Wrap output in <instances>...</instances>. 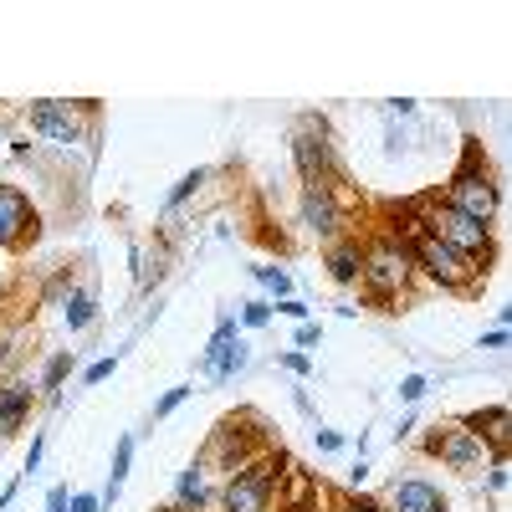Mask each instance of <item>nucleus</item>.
Here are the masks:
<instances>
[{"instance_id":"obj_24","label":"nucleus","mask_w":512,"mask_h":512,"mask_svg":"<svg viewBox=\"0 0 512 512\" xmlns=\"http://www.w3.org/2000/svg\"><path fill=\"white\" fill-rule=\"evenodd\" d=\"M185 400H190V384H180V390H169V395H164V400L154 405V420H164V415H175V410H180Z\"/></svg>"},{"instance_id":"obj_6","label":"nucleus","mask_w":512,"mask_h":512,"mask_svg":"<svg viewBox=\"0 0 512 512\" xmlns=\"http://www.w3.org/2000/svg\"><path fill=\"white\" fill-rule=\"evenodd\" d=\"M292 164H297V175H303V185H328V190L344 185V164H338L333 134L313 113L292 128Z\"/></svg>"},{"instance_id":"obj_2","label":"nucleus","mask_w":512,"mask_h":512,"mask_svg":"<svg viewBox=\"0 0 512 512\" xmlns=\"http://www.w3.org/2000/svg\"><path fill=\"white\" fill-rule=\"evenodd\" d=\"M364 251V267H359V282L369 287V297L384 308V313H395V303L410 292L415 282V262H410V251L400 236H374L359 246Z\"/></svg>"},{"instance_id":"obj_16","label":"nucleus","mask_w":512,"mask_h":512,"mask_svg":"<svg viewBox=\"0 0 512 512\" xmlns=\"http://www.w3.org/2000/svg\"><path fill=\"white\" fill-rule=\"evenodd\" d=\"M359 267H364L359 236H338V241H328V277H333L338 287H354V282H359Z\"/></svg>"},{"instance_id":"obj_9","label":"nucleus","mask_w":512,"mask_h":512,"mask_svg":"<svg viewBox=\"0 0 512 512\" xmlns=\"http://www.w3.org/2000/svg\"><path fill=\"white\" fill-rule=\"evenodd\" d=\"M256 415H226L221 425H216V436L205 441V451H200V466H221V472H236V466H246L251 461V436H246V425H251Z\"/></svg>"},{"instance_id":"obj_22","label":"nucleus","mask_w":512,"mask_h":512,"mask_svg":"<svg viewBox=\"0 0 512 512\" xmlns=\"http://www.w3.org/2000/svg\"><path fill=\"white\" fill-rule=\"evenodd\" d=\"M200 185H205V169H195V175H185V180H180L175 190H169V210H175V205H185V200H190V195H195Z\"/></svg>"},{"instance_id":"obj_23","label":"nucleus","mask_w":512,"mask_h":512,"mask_svg":"<svg viewBox=\"0 0 512 512\" xmlns=\"http://www.w3.org/2000/svg\"><path fill=\"white\" fill-rule=\"evenodd\" d=\"M256 282H267L277 297H287V292H292V277H287L282 267H256Z\"/></svg>"},{"instance_id":"obj_26","label":"nucleus","mask_w":512,"mask_h":512,"mask_svg":"<svg viewBox=\"0 0 512 512\" xmlns=\"http://www.w3.org/2000/svg\"><path fill=\"white\" fill-rule=\"evenodd\" d=\"M420 395H425V374H410V379L400 384V400H410V405H415Z\"/></svg>"},{"instance_id":"obj_8","label":"nucleus","mask_w":512,"mask_h":512,"mask_svg":"<svg viewBox=\"0 0 512 512\" xmlns=\"http://www.w3.org/2000/svg\"><path fill=\"white\" fill-rule=\"evenodd\" d=\"M41 231V216L21 185L0 180V251H26Z\"/></svg>"},{"instance_id":"obj_25","label":"nucleus","mask_w":512,"mask_h":512,"mask_svg":"<svg viewBox=\"0 0 512 512\" xmlns=\"http://www.w3.org/2000/svg\"><path fill=\"white\" fill-rule=\"evenodd\" d=\"M241 323H246V328H267V323H272V303H246V308H241Z\"/></svg>"},{"instance_id":"obj_13","label":"nucleus","mask_w":512,"mask_h":512,"mask_svg":"<svg viewBox=\"0 0 512 512\" xmlns=\"http://www.w3.org/2000/svg\"><path fill=\"white\" fill-rule=\"evenodd\" d=\"M384 512H451L446 492L436 482H425V477H405L390 487V507Z\"/></svg>"},{"instance_id":"obj_10","label":"nucleus","mask_w":512,"mask_h":512,"mask_svg":"<svg viewBox=\"0 0 512 512\" xmlns=\"http://www.w3.org/2000/svg\"><path fill=\"white\" fill-rule=\"evenodd\" d=\"M297 210H303V226L323 241H338V236H349V216H344V205H338V190L328 185H303V200H297Z\"/></svg>"},{"instance_id":"obj_18","label":"nucleus","mask_w":512,"mask_h":512,"mask_svg":"<svg viewBox=\"0 0 512 512\" xmlns=\"http://www.w3.org/2000/svg\"><path fill=\"white\" fill-rule=\"evenodd\" d=\"M231 344H236V318H221L216 333H210V344H205V354H200V369H205V374H216V364L226 359Z\"/></svg>"},{"instance_id":"obj_5","label":"nucleus","mask_w":512,"mask_h":512,"mask_svg":"<svg viewBox=\"0 0 512 512\" xmlns=\"http://www.w3.org/2000/svg\"><path fill=\"white\" fill-rule=\"evenodd\" d=\"M282 466H287L282 451H262V456H251L246 466H236V472L226 477V487H221V507L226 512H272Z\"/></svg>"},{"instance_id":"obj_15","label":"nucleus","mask_w":512,"mask_h":512,"mask_svg":"<svg viewBox=\"0 0 512 512\" xmlns=\"http://www.w3.org/2000/svg\"><path fill=\"white\" fill-rule=\"evenodd\" d=\"M461 425L492 451V461L507 456V405H482V410H472V415H461Z\"/></svg>"},{"instance_id":"obj_32","label":"nucleus","mask_w":512,"mask_h":512,"mask_svg":"<svg viewBox=\"0 0 512 512\" xmlns=\"http://www.w3.org/2000/svg\"><path fill=\"white\" fill-rule=\"evenodd\" d=\"M108 374H113V359H98V364L88 369V384H103Z\"/></svg>"},{"instance_id":"obj_20","label":"nucleus","mask_w":512,"mask_h":512,"mask_svg":"<svg viewBox=\"0 0 512 512\" xmlns=\"http://www.w3.org/2000/svg\"><path fill=\"white\" fill-rule=\"evenodd\" d=\"M128 461H134V436H123V441H118V451H113V472H108V492H103V502H113V497L123 492Z\"/></svg>"},{"instance_id":"obj_30","label":"nucleus","mask_w":512,"mask_h":512,"mask_svg":"<svg viewBox=\"0 0 512 512\" xmlns=\"http://www.w3.org/2000/svg\"><path fill=\"white\" fill-rule=\"evenodd\" d=\"M277 313H287V318H308V308L297 303V297H282V303H277Z\"/></svg>"},{"instance_id":"obj_4","label":"nucleus","mask_w":512,"mask_h":512,"mask_svg":"<svg viewBox=\"0 0 512 512\" xmlns=\"http://www.w3.org/2000/svg\"><path fill=\"white\" fill-rule=\"evenodd\" d=\"M441 205H451V210H461V216H472V221L492 226L497 205H502V190H497V175L487 169V159H482L477 139L466 144V159H461V169L451 175V185H446V200H441Z\"/></svg>"},{"instance_id":"obj_31","label":"nucleus","mask_w":512,"mask_h":512,"mask_svg":"<svg viewBox=\"0 0 512 512\" xmlns=\"http://www.w3.org/2000/svg\"><path fill=\"white\" fill-rule=\"evenodd\" d=\"M502 344H507V323L492 328V333H482V349H502Z\"/></svg>"},{"instance_id":"obj_3","label":"nucleus","mask_w":512,"mask_h":512,"mask_svg":"<svg viewBox=\"0 0 512 512\" xmlns=\"http://www.w3.org/2000/svg\"><path fill=\"white\" fill-rule=\"evenodd\" d=\"M420 226L431 231L441 246H451L461 262H472L482 277L492 272V262H497V241H492V226H482V221H472V216H461V210H451V205H420Z\"/></svg>"},{"instance_id":"obj_11","label":"nucleus","mask_w":512,"mask_h":512,"mask_svg":"<svg viewBox=\"0 0 512 512\" xmlns=\"http://www.w3.org/2000/svg\"><path fill=\"white\" fill-rule=\"evenodd\" d=\"M26 118H31V134H41V139H52V144H82V113L72 103H57V98L31 103Z\"/></svg>"},{"instance_id":"obj_7","label":"nucleus","mask_w":512,"mask_h":512,"mask_svg":"<svg viewBox=\"0 0 512 512\" xmlns=\"http://www.w3.org/2000/svg\"><path fill=\"white\" fill-rule=\"evenodd\" d=\"M425 456H436V461H446L451 472H461V477H477L482 466L492 461V451L466 431L461 420H441V425H431L425 431Z\"/></svg>"},{"instance_id":"obj_12","label":"nucleus","mask_w":512,"mask_h":512,"mask_svg":"<svg viewBox=\"0 0 512 512\" xmlns=\"http://www.w3.org/2000/svg\"><path fill=\"white\" fill-rule=\"evenodd\" d=\"M318 502H323L318 477L287 461V472H282V482H277V512H318Z\"/></svg>"},{"instance_id":"obj_17","label":"nucleus","mask_w":512,"mask_h":512,"mask_svg":"<svg viewBox=\"0 0 512 512\" xmlns=\"http://www.w3.org/2000/svg\"><path fill=\"white\" fill-rule=\"evenodd\" d=\"M205 507H210V466L190 461L175 487V512H205Z\"/></svg>"},{"instance_id":"obj_19","label":"nucleus","mask_w":512,"mask_h":512,"mask_svg":"<svg viewBox=\"0 0 512 512\" xmlns=\"http://www.w3.org/2000/svg\"><path fill=\"white\" fill-rule=\"evenodd\" d=\"M62 308H67V328L82 333V328L93 323V308H98V303H93V292L82 287V292H67V303H62Z\"/></svg>"},{"instance_id":"obj_33","label":"nucleus","mask_w":512,"mask_h":512,"mask_svg":"<svg viewBox=\"0 0 512 512\" xmlns=\"http://www.w3.org/2000/svg\"><path fill=\"white\" fill-rule=\"evenodd\" d=\"M47 512H67V487H52L47 492Z\"/></svg>"},{"instance_id":"obj_27","label":"nucleus","mask_w":512,"mask_h":512,"mask_svg":"<svg viewBox=\"0 0 512 512\" xmlns=\"http://www.w3.org/2000/svg\"><path fill=\"white\" fill-rule=\"evenodd\" d=\"M338 512H384V507L369 502V497H344V502H338Z\"/></svg>"},{"instance_id":"obj_1","label":"nucleus","mask_w":512,"mask_h":512,"mask_svg":"<svg viewBox=\"0 0 512 512\" xmlns=\"http://www.w3.org/2000/svg\"><path fill=\"white\" fill-rule=\"evenodd\" d=\"M395 216H405V226H395V236L405 241L410 262H415V272H420L425 282H436L441 292H477V287L487 282L472 262H461L451 246H441L431 231L420 226V205H405V210H395Z\"/></svg>"},{"instance_id":"obj_21","label":"nucleus","mask_w":512,"mask_h":512,"mask_svg":"<svg viewBox=\"0 0 512 512\" xmlns=\"http://www.w3.org/2000/svg\"><path fill=\"white\" fill-rule=\"evenodd\" d=\"M67 369H72V349L52 354V359H47V369H41V390H52V400H57V390H62V379H67Z\"/></svg>"},{"instance_id":"obj_28","label":"nucleus","mask_w":512,"mask_h":512,"mask_svg":"<svg viewBox=\"0 0 512 512\" xmlns=\"http://www.w3.org/2000/svg\"><path fill=\"white\" fill-rule=\"evenodd\" d=\"M72 512H103V497H93V492H77V497H72Z\"/></svg>"},{"instance_id":"obj_35","label":"nucleus","mask_w":512,"mask_h":512,"mask_svg":"<svg viewBox=\"0 0 512 512\" xmlns=\"http://www.w3.org/2000/svg\"><path fill=\"white\" fill-rule=\"evenodd\" d=\"M318 451H338V436L333 431H318Z\"/></svg>"},{"instance_id":"obj_14","label":"nucleus","mask_w":512,"mask_h":512,"mask_svg":"<svg viewBox=\"0 0 512 512\" xmlns=\"http://www.w3.org/2000/svg\"><path fill=\"white\" fill-rule=\"evenodd\" d=\"M31 410H36V384L31 379H11L6 390H0V441H11L31 420Z\"/></svg>"},{"instance_id":"obj_34","label":"nucleus","mask_w":512,"mask_h":512,"mask_svg":"<svg viewBox=\"0 0 512 512\" xmlns=\"http://www.w3.org/2000/svg\"><path fill=\"white\" fill-rule=\"evenodd\" d=\"M287 369H292V374H308V369H313V364H308V359H303V354H287Z\"/></svg>"},{"instance_id":"obj_29","label":"nucleus","mask_w":512,"mask_h":512,"mask_svg":"<svg viewBox=\"0 0 512 512\" xmlns=\"http://www.w3.org/2000/svg\"><path fill=\"white\" fill-rule=\"evenodd\" d=\"M318 338H323V328H318V323H303V328H297V344H303V349H308V344H318Z\"/></svg>"}]
</instances>
